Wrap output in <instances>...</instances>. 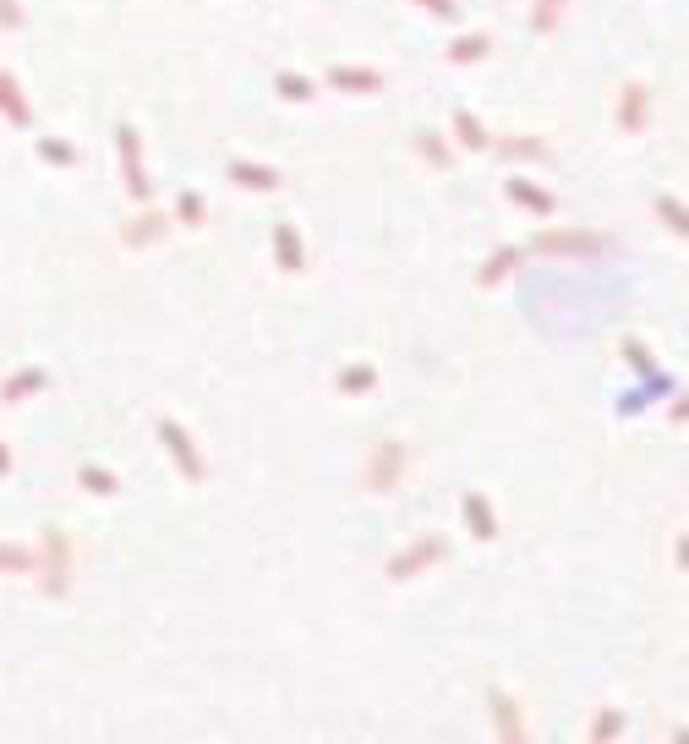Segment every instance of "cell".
Wrapping results in <instances>:
<instances>
[{
    "mask_svg": "<svg viewBox=\"0 0 689 744\" xmlns=\"http://www.w3.org/2000/svg\"><path fill=\"white\" fill-rule=\"evenodd\" d=\"M515 263H520V252H515V247H504V252H493V258H487V269L476 274V279H482V285H498V279L515 269Z\"/></svg>",
    "mask_w": 689,
    "mask_h": 744,
    "instance_id": "5bb4252c",
    "label": "cell"
},
{
    "mask_svg": "<svg viewBox=\"0 0 689 744\" xmlns=\"http://www.w3.org/2000/svg\"><path fill=\"white\" fill-rule=\"evenodd\" d=\"M83 487H93V493H115V476L93 465V471H83Z\"/></svg>",
    "mask_w": 689,
    "mask_h": 744,
    "instance_id": "603a6c76",
    "label": "cell"
},
{
    "mask_svg": "<svg viewBox=\"0 0 689 744\" xmlns=\"http://www.w3.org/2000/svg\"><path fill=\"white\" fill-rule=\"evenodd\" d=\"M0 471H11V455H6V449H0Z\"/></svg>",
    "mask_w": 689,
    "mask_h": 744,
    "instance_id": "836d02e7",
    "label": "cell"
},
{
    "mask_svg": "<svg viewBox=\"0 0 689 744\" xmlns=\"http://www.w3.org/2000/svg\"><path fill=\"white\" fill-rule=\"evenodd\" d=\"M646 121H651V93L640 83H629L624 99H618V126L624 132H646Z\"/></svg>",
    "mask_w": 689,
    "mask_h": 744,
    "instance_id": "3957f363",
    "label": "cell"
},
{
    "mask_svg": "<svg viewBox=\"0 0 689 744\" xmlns=\"http://www.w3.org/2000/svg\"><path fill=\"white\" fill-rule=\"evenodd\" d=\"M558 17H564V0H536V33H547V28H558Z\"/></svg>",
    "mask_w": 689,
    "mask_h": 744,
    "instance_id": "d6986e66",
    "label": "cell"
},
{
    "mask_svg": "<svg viewBox=\"0 0 689 744\" xmlns=\"http://www.w3.org/2000/svg\"><path fill=\"white\" fill-rule=\"evenodd\" d=\"M181 214H186V219H192V225H197V219H203V203H197V197L186 192V197H181Z\"/></svg>",
    "mask_w": 689,
    "mask_h": 744,
    "instance_id": "f1b7e54d",
    "label": "cell"
},
{
    "mask_svg": "<svg viewBox=\"0 0 689 744\" xmlns=\"http://www.w3.org/2000/svg\"><path fill=\"white\" fill-rule=\"evenodd\" d=\"M668 416H673V422H689V394H684V400H673Z\"/></svg>",
    "mask_w": 689,
    "mask_h": 744,
    "instance_id": "1f68e13d",
    "label": "cell"
},
{
    "mask_svg": "<svg viewBox=\"0 0 689 744\" xmlns=\"http://www.w3.org/2000/svg\"><path fill=\"white\" fill-rule=\"evenodd\" d=\"M159 438H165V449H170L175 460H181V471H186V476H192V482H197V476H203V460L192 455V438H186V433H181V427H175V422H159Z\"/></svg>",
    "mask_w": 689,
    "mask_h": 744,
    "instance_id": "8992f818",
    "label": "cell"
},
{
    "mask_svg": "<svg viewBox=\"0 0 689 744\" xmlns=\"http://www.w3.org/2000/svg\"><path fill=\"white\" fill-rule=\"evenodd\" d=\"M0 22H11V28H17V22H22V11H17V0H0Z\"/></svg>",
    "mask_w": 689,
    "mask_h": 744,
    "instance_id": "4dcf8cb0",
    "label": "cell"
},
{
    "mask_svg": "<svg viewBox=\"0 0 689 744\" xmlns=\"http://www.w3.org/2000/svg\"><path fill=\"white\" fill-rule=\"evenodd\" d=\"M651 208H657V219L673 230V236L689 241V208L679 203V197H673V192H657V203H651Z\"/></svg>",
    "mask_w": 689,
    "mask_h": 744,
    "instance_id": "ba28073f",
    "label": "cell"
},
{
    "mask_svg": "<svg viewBox=\"0 0 689 744\" xmlns=\"http://www.w3.org/2000/svg\"><path fill=\"white\" fill-rule=\"evenodd\" d=\"M454 132H460V143H465V148H487V143H493V137L482 132V121H476L471 110H460V115H454Z\"/></svg>",
    "mask_w": 689,
    "mask_h": 744,
    "instance_id": "4fadbf2b",
    "label": "cell"
},
{
    "mask_svg": "<svg viewBox=\"0 0 689 744\" xmlns=\"http://www.w3.org/2000/svg\"><path fill=\"white\" fill-rule=\"evenodd\" d=\"M487 55V33H465V39H454V61H482Z\"/></svg>",
    "mask_w": 689,
    "mask_h": 744,
    "instance_id": "ac0fdd59",
    "label": "cell"
},
{
    "mask_svg": "<svg viewBox=\"0 0 689 744\" xmlns=\"http://www.w3.org/2000/svg\"><path fill=\"white\" fill-rule=\"evenodd\" d=\"M509 197H515L520 208H531V214H542V219L558 208V197H553V192H542V186H531V181H509Z\"/></svg>",
    "mask_w": 689,
    "mask_h": 744,
    "instance_id": "52a82bcc",
    "label": "cell"
},
{
    "mask_svg": "<svg viewBox=\"0 0 689 744\" xmlns=\"http://www.w3.org/2000/svg\"><path fill=\"white\" fill-rule=\"evenodd\" d=\"M673 558H679V569H689V537H679V548H673Z\"/></svg>",
    "mask_w": 689,
    "mask_h": 744,
    "instance_id": "d6a6232c",
    "label": "cell"
},
{
    "mask_svg": "<svg viewBox=\"0 0 689 744\" xmlns=\"http://www.w3.org/2000/svg\"><path fill=\"white\" fill-rule=\"evenodd\" d=\"M607 247L602 236H591V230H542L536 236V252H553V258H597Z\"/></svg>",
    "mask_w": 689,
    "mask_h": 744,
    "instance_id": "6da1fadb",
    "label": "cell"
},
{
    "mask_svg": "<svg viewBox=\"0 0 689 744\" xmlns=\"http://www.w3.org/2000/svg\"><path fill=\"white\" fill-rule=\"evenodd\" d=\"M0 104H6L11 121H28V104L17 99V83H11V77H0Z\"/></svg>",
    "mask_w": 689,
    "mask_h": 744,
    "instance_id": "ffe728a7",
    "label": "cell"
},
{
    "mask_svg": "<svg viewBox=\"0 0 689 744\" xmlns=\"http://www.w3.org/2000/svg\"><path fill=\"white\" fill-rule=\"evenodd\" d=\"M422 148H427L432 159H438V165H449V148H443V143H432V132H422Z\"/></svg>",
    "mask_w": 689,
    "mask_h": 744,
    "instance_id": "4316f807",
    "label": "cell"
},
{
    "mask_svg": "<svg viewBox=\"0 0 689 744\" xmlns=\"http://www.w3.org/2000/svg\"><path fill=\"white\" fill-rule=\"evenodd\" d=\"M50 591H66V537L61 531H50Z\"/></svg>",
    "mask_w": 689,
    "mask_h": 744,
    "instance_id": "7c38bea8",
    "label": "cell"
},
{
    "mask_svg": "<svg viewBox=\"0 0 689 744\" xmlns=\"http://www.w3.org/2000/svg\"><path fill=\"white\" fill-rule=\"evenodd\" d=\"M279 93H285V99H307V93H312V83H301V77H279Z\"/></svg>",
    "mask_w": 689,
    "mask_h": 744,
    "instance_id": "d4e9b609",
    "label": "cell"
},
{
    "mask_svg": "<svg viewBox=\"0 0 689 744\" xmlns=\"http://www.w3.org/2000/svg\"><path fill=\"white\" fill-rule=\"evenodd\" d=\"M274 247H279V263H285L290 274L301 269V241H296V225H279L274 230Z\"/></svg>",
    "mask_w": 689,
    "mask_h": 744,
    "instance_id": "8fae6325",
    "label": "cell"
},
{
    "mask_svg": "<svg viewBox=\"0 0 689 744\" xmlns=\"http://www.w3.org/2000/svg\"><path fill=\"white\" fill-rule=\"evenodd\" d=\"M0 564H6V569H22V564H28V553H17V548H0Z\"/></svg>",
    "mask_w": 689,
    "mask_h": 744,
    "instance_id": "f546056e",
    "label": "cell"
},
{
    "mask_svg": "<svg viewBox=\"0 0 689 744\" xmlns=\"http://www.w3.org/2000/svg\"><path fill=\"white\" fill-rule=\"evenodd\" d=\"M618 728H624V717H618V712H602V717H597V728H591V734H597V739H613Z\"/></svg>",
    "mask_w": 689,
    "mask_h": 744,
    "instance_id": "484cf974",
    "label": "cell"
},
{
    "mask_svg": "<svg viewBox=\"0 0 689 744\" xmlns=\"http://www.w3.org/2000/svg\"><path fill=\"white\" fill-rule=\"evenodd\" d=\"M44 383V372H17V378L6 383V394H0V400H17V394H28V389H39Z\"/></svg>",
    "mask_w": 689,
    "mask_h": 744,
    "instance_id": "44dd1931",
    "label": "cell"
},
{
    "mask_svg": "<svg viewBox=\"0 0 689 744\" xmlns=\"http://www.w3.org/2000/svg\"><path fill=\"white\" fill-rule=\"evenodd\" d=\"M624 356H629V367H640V378H651V383H662V367L651 362V351L640 340H624Z\"/></svg>",
    "mask_w": 689,
    "mask_h": 744,
    "instance_id": "9a60e30c",
    "label": "cell"
},
{
    "mask_svg": "<svg viewBox=\"0 0 689 744\" xmlns=\"http://www.w3.org/2000/svg\"><path fill=\"white\" fill-rule=\"evenodd\" d=\"M493 717H498V734L504 739H520L525 728H520V712H515V701H509L504 690H493Z\"/></svg>",
    "mask_w": 689,
    "mask_h": 744,
    "instance_id": "30bf717a",
    "label": "cell"
},
{
    "mask_svg": "<svg viewBox=\"0 0 689 744\" xmlns=\"http://www.w3.org/2000/svg\"><path fill=\"white\" fill-rule=\"evenodd\" d=\"M121 154H126V186H132V197H148V176L137 165V132H121Z\"/></svg>",
    "mask_w": 689,
    "mask_h": 744,
    "instance_id": "9c48e42d",
    "label": "cell"
},
{
    "mask_svg": "<svg viewBox=\"0 0 689 744\" xmlns=\"http://www.w3.org/2000/svg\"><path fill=\"white\" fill-rule=\"evenodd\" d=\"M465 526H471V537L476 542H493L498 537V520H493V504H487L482 493H465Z\"/></svg>",
    "mask_w": 689,
    "mask_h": 744,
    "instance_id": "5b68a950",
    "label": "cell"
},
{
    "mask_svg": "<svg viewBox=\"0 0 689 744\" xmlns=\"http://www.w3.org/2000/svg\"><path fill=\"white\" fill-rule=\"evenodd\" d=\"M438 558H443V542H438V537H422V542H416V548H411V553H400V558H389V575H394V580H411V575H416V569H427V564H438Z\"/></svg>",
    "mask_w": 689,
    "mask_h": 744,
    "instance_id": "7a4b0ae2",
    "label": "cell"
},
{
    "mask_svg": "<svg viewBox=\"0 0 689 744\" xmlns=\"http://www.w3.org/2000/svg\"><path fill=\"white\" fill-rule=\"evenodd\" d=\"M340 389H372V367H356V372H340Z\"/></svg>",
    "mask_w": 689,
    "mask_h": 744,
    "instance_id": "cb8c5ba5",
    "label": "cell"
},
{
    "mask_svg": "<svg viewBox=\"0 0 689 744\" xmlns=\"http://www.w3.org/2000/svg\"><path fill=\"white\" fill-rule=\"evenodd\" d=\"M400 465H405V449L394 444V438H383L378 455H372V487H378V493H383V487H394V482H400Z\"/></svg>",
    "mask_w": 689,
    "mask_h": 744,
    "instance_id": "277c9868",
    "label": "cell"
},
{
    "mask_svg": "<svg viewBox=\"0 0 689 744\" xmlns=\"http://www.w3.org/2000/svg\"><path fill=\"white\" fill-rule=\"evenodd\" d=\"M422 6L432 11V17H454V11H460V6H454V0H422Z\"/></svg>",
    "mask_w": 689,
    "mask_h": 744,
    "instance_id": "83f0119b",
    "label": "cell"
},
{
    "mask_svg": "<svg viewBox=\"0 0 689 744\" xmlns=\"http://www.w3.org/2000/svg\"><path fill=\"white\" fill-rule=\"evenodd\" d=\"M230 176H236L241 186H263V192H268V186H279V176H274V170H258V165H241V159H236V165H230Z\"/></svg>",
    "mask_w": 689,
    "mask_h": 744,
    "instance_id": "2e32d148",
    "label": "cell"
},
{
    "mask_svg": "<svg viewBox=\"0 0 689 744\" xmlns=\"http://www.w3.org/2000/svg\"><path fill=\"white\" fill-rule=\"evenodd\" d=\"M334 88H383V77L378 72H361V66H356V72H350V66H340V72H334Z\"/></svg>",
    "mask_w": 689,
    "mask_h": 744,
    "instance_id": "e0dca14e",
    "label": "cell"
},
{
    "mask_svg": "<svg viewBox=\"0 0 689 744\" xmlns=\"http://www.w3.org/2000/svg\"><path fill=\"white\" fill-rule=\"evenodd\" d=\"M504 154H520V159H542L547 143H536V137H515V143H504Z\"/></svg>",
    "mask_w": 689,
    "mask_h": 744,
    "instance_id": "7402d4cb",
    "label": "cell"
}]
</instances>
